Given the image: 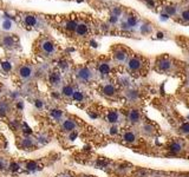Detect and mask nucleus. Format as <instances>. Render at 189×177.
Segmentation results:
<instances>
[{"instance_id":"11","label":"nucleus","mask_w":189,"mask_h":177,"mask_svg":"<svg viewBox=\"0 0 189 177\" xmlns=\"http://www.w3.org/2000/svg\"><path fill=\"white\" fill-rule=\"evenodd\" d=\"M62 128H63V130L67 131V132H72L73 130L76 129V123L72 119H65L63 124H62Z\"/></svg>"},{"instance_id":"35","label":"nucleus","mask_w":189,"mask_h":177,"mask_svg":"<svg viewBox=\"0 0 189 177\" xmlns=\"http://www.w3.org/2000/svg\"><path fill=\"white\" fill-rule=\"evenodd\" d=\"M6 168V162L4 158H0V170H4Z\"/></svg>"},{"instance_id":"21","label":"nucleus","mask_w":189,"mask_h":177,"mask_svg":"<svg viewBox=\"0 0 189 177\" xmlns=\"http://www.w3.org/2000/svg\"><path fill=\"white\" fill-rule=\"evenodd\" d=\"M123 139L127 142V143H132V142L136 141V136H135L134 132H131V131H127V132H124Z\"/></svg>"},{"instance_id":"28","label":"nucleus","mask_w":189,"mask_h":177,"mask_svg":"<svg viewBox=\"0 0 189 177\" xmlns=\"http://www.w3.org/2000/svg\"><path fill=\"white\" fill-rule=\"evenodd\" d=\"M72 98L76 100V102H82L84 99V94L82 91H75V93L72 96Z\"/></svg>"},{"instance_id":"42","label":"nucleus","mask_w":189,"mask_h":177,"mask_svg":"<svg viewBox=\"0 0 189 177\" xmlns=\"http://www.w3.org/2000/svg\"><path fill=\"white\" fill-rule=\"evenodd\" d=\"M84 177H90V176H84Z\"/></svg>"},{"instance_id":"25","label":"nucleus","mask_w":189,"mask_h":177,"mask_svg":"<svg viewBox=\"0 0 189 177\" xmlns=\"http://www.w3.org/2000/svg\"><path fill=\"white\" fill-rule=\"evenodd\" d=\"M180 18L184 23H189V8H184L180 12Z\"/></svg>"},{"instance_id":"7","label":"nucleus","mask_w":189,"mask_h":177,"mask_svg":"<svg viewBox=\"0 0 189 177\" xmlns=\"http://www.w3.org/2000/svg\"><path fill=\"white\" fill-rule=\"evenodd\" d=\"M122 26H123V29H127V30L134 29L135 26H137V18H136L135 16H132V14H130V16L127 17L125 21L122 24Z\"/></svg>"},{"instance_id":"4","label":"nucleus","mask_w":189,"mask_h":177,"mask_svg":"<svg viewBox=\"0 0 189 177\" xmlns=\"http://www.w3.org/2000/svg\"><path fill=\"white\" fill-rule=\"evenodd\" d=\"M24 24L30 27H37L40 24V19L35 14H25L24 16Z\"/></svg>"},{"instance_id":"6","label":"nucleus","mask_w":189,"mask_h":177,"mask_svg":"<svg viewBox=\"0 0 189 177\" xmlns=\"http://www.w3.org/2000/svg\"><path fill=\"white\" fill-rule=\"evenodd\" d=\"M127 65H128V69H129L130 71H134V72H136V71L141 70L142 61H141V59L137 58V57H131V58L128 60Z\"/></svg>"},{"instance_id":"3","label":"nucleus","mask_w":189,"mask_h":177,"mask_svg":"<svg viewBox=\"0 0 189 177\" xmlns=\"http://www.w3.org/2000/svg\"><path fill=\"white\" fill-rule=\"evenodd\" d=\"M76 75H77V78L83 80V82H89V80H91L92 77H94L92 71L90 70L89 67H81V69H78Z\"/></svg>"},{"instance_id":"13","label":"nucleus","mask_w":189,"mask_h":177,"mask_svg":"<svg viewBox=\"0 0 189 177\" xmlns=\"http://www.w3.org/2000/svg\"><path fill=\"white\" fill-rule=\"evenodd\" d=\"M78 21L77 20H73V19H70V20H67L66 23H65V29L67 30V31H70V32H76L77 30V26H78Z\"/></svg>"},{"instance_id":"24","label":"nucleus","mask_w":189,"mask_h":177,"mask_svg":"<svg viewBox=\"0 0 189 177\" xmlns=\"http://www.w3.org/2000/svg\"><path fill=\"white\" fill-rule=\"evenodd\" d=\"M108 120L110 123H116L118 120V112L117 111H110L108 113Z\"/></svg>"},{"instance_id":"16","label":"nucleus","mask_w":189,"mask_h":177,"mask_svg":"<svg viewBox=\"0 0 189 177\" xmlns=\"http://www.w3.org/2000/svg\"><path fill=\"white\" fill-rule=\"evenodd\" d=\"M140 118H141V115L137 110H131L129 113V120L131 123H138L140 122Z\"/></svg>"},{"instance_id":"37","label":"nucleus","mask_w":189,"mask_h":177,"mask_svg":"<svg viewBox=\"0 0 189 177\" xmlns=\"http://www.w3.org/2000/svg\"><path fill=\"white\" fill-rule=\"evenodd\" d=\"M117 131H118L117 126H112L111 129H110V134H111V135H115V134H117Z\"/></svg>"},{"instance_id":"22","label":"nucleus","mask_w":189,"mask_h":177,"mask_svg":"<svg viewBox=\"0 0 189 177\" xmlns=\"http://www.w3.org/2000/svg\"><path fill=\"white\" fill-rule=\"evenodd\" d=\"M0 66H1V69L5 72H10L12 70V67H13V65H12L10 60H1L0 61Z\"/></svg>"},{"instance_id":"5","label":"nucleus","mask_w":189,"mask_h":177,"mask_svg":"<svg viewBox=\"0 0 189 177\" xmlns=\"http://www.w3.org/2000/svg\"><path fill=\"white\" fill-rule=\"evenodd\" d=\"M128 57H129V54L127 53V51L124 50V48H117L115 52H113V58L118 63H128Z\"/></svg>"},{"instance_id":"15","label":"nucleus","mask_w":189,"mask_h":177,"mask_svg":"<svg viewBox=\"0 0 189 177\" xmlns=\"http://www.w3.org/2000/svg\"><path fill=\"white\" fill-rule=\"evenodd\" d=\"M103 92H104V94L108 96V97H111V96H113V94L116 93V88H115V86H113L112 84H106V85H104V88H103Z\"/></svg>"},{"instance_id":"38","label":"nucleus","mask_w":189,"mask_h":177,"mask_svg":"<svg viewBox=\"0 0 189 177\" xmlns=\"http://www.w3.org/2000/svg\"><path fill=\"white\" fill-rule=\"evenodd\" d=\"M145 1H147L150 6H153V7H154V5H155V1H154V0H145Z\"/></svg>"},{"instance_id":"1","label":"nucleus","mask_w":189,"mask_h":177,"mask_svg":"<svg viewBox=\"0 0 189 177\" xmlns=\"http://www.w3.org/2000/svg\"><path fill=\"white\" fill-rule=\"evenodd\" d=\"M39 47H40V51L44 54L46 56H52L53 53L56 52V45L52 40L47 39V38H44L41 39L40 43H39Z\"/></svg>"},{"instance_id":"31","label":"nucleus","mask_w":189,"mask_h":177,"mask_svg":"<svg viewBox=\"0 0 189 177\" xmlns=\"http://www.w3.org/2000/svg\"><path fill=\"white\" fill-rule=\"evenodd\" d=\"M10 170L13 171V172L18 171L19 170V164H18L17 162H11V163H10Z\"/></svg>"},{"instance_id":"14","label":"nucleus","mask_w":189,"mask_h":177,"mask_svg":"<svg viewBox=\"0 0 189 177\" xmlns=\"http://www.w3.org/2000/svg\"><path fill=\"white\" fill-rule=\"evenodd\" d=\"M1 29L4 30V31H12V30L14 29V24H13L11 19L6 18V19H4L1 21Z\"/></svg>"},{"instance_id":"43","label":"nucleus","mask_w":189,"mask_h":177,"mask_svg":"<svg viewBox=\"0 0 189 177\" xmlns=\"http://www.w3.org/2000/svg\"><path fill=\"white\" fill-rule=\"evenodd\" d=\"M188 84H189V79H188Z\"/></svg>"},{"instance_id":"34","label":"nucleus","mask_w":189,"mask_h":177,"mask_svg":"<svg viewBox=\"0 0 189 177\" xmlns=\"http://www.w3.org/2000/svg\"><path fill=\"white\" fill-rule=\"evenodd\" d=\"M35 105L37 109H41V107H43V102H41L40 99H37L35 102Z\"/></svg>"},{"instance_id":"12","label":"nucleus","mask_w":189,"mask_h":177,"mask_svg":"<svg viewBox=\"0 0 189 177\" xmlns=\"http://www.w3.org/2000/svg\"><path fill=\"white\" fill-rule=\"evenodd\" d=\"M1 43H2V45L5 47H13L16 45L14 39H13L12 35H4V37L1 38Z\"/></svg>"},{"instance_id":"41","label":"nucleus","mask_w":189,"mask_h":177,"mask_svg":"<svg viewBox=\"0 0 189 177\" xmlns=\"http://www.w3.org/2000/svg\"><path fill=\"white\" fill-rule=\"evenodd\" d=\"M182 177H189V176H182Z\"/></svg>"},{"instance_id":"23","label":"nucleus","mask_w":189,"mask_h":177,"mask_svg":"<svg viewBox=\"0 0 189 177\" xmlns=\"http://www.w3.org/2000/svg\"><path fill=\"white\" fill-rule=\"evenodd\" d=\"M21 145H23V148H25V149H30V148H32L35 145V143H33V139H32L31 137H25L23 141H21Z\"/></svg>"},{"instance_id":"19","label":"nucleus","mask_w":189,"mask_h":177,"mask_svg":"<svg viewBox=\"0 0 189 177\" xmlns=\"http://www.w3.org/2000/svg\"><path fill=\"white\" fill-rule=\"evenodd\" d=\"M48 80H50V83H51L52 85H58L59 83H60V76H59V73L52 72V73L48 76Z\"/></svg>"},{"instance_id":"32","label":"nucleus","mask_w":189,"mask_h":177,"mask_svg":"<svg viewBox=\"0 0 189 177\" xmlns=\"http://www.w3.org/2000/svg\"><path fill=\"white\" fill-rule=\"evenodd\" d=\"M121 13H122V11H121V8H119V7H113V8H112V16L119 17V16H121Z\"/></svg>"},{"instance_id":"10","label":"nucleus","mask_w":189,"mask_h":177,"mask_svg":"<svg viewBox=\"0 0 189 177\" xmlns=\"http://www.w3.org/2000/svg\"><path fill=\"white\" fill-rule=\"evenodd\" d=\"M98 71H99V73L102 76H105L108 73H110L111 65H110V63H108V61H103V63H100V64L98 65Z\"/></svg>"},{"instance_id":"33","label":"nucleus","mask_w":189,"mask_h":177,"mask_svg":"<svg viewBox=\"0 0 189 177\" xmlns=\"http://www.w3.org/2000/svg\"><path fill=\"white\" fill-rule=\"evenodd\" d=\"M150 30H151V27H150L149 25H144V24H143V26H142V32H143V33H147Z\"/></svg>"},{"instance_id":"30","label":"nucleus","mask_w":189,"mask_h":177,"mask_svg":"<svg viewBox=\"0 0 189 177\" xmlns=\"http://www.w3.org/2000/svg\"><path fill=\"white\" fill-rule=\"evenodd\" d=\"M180 131L182 132V134H189V123H183L181 126H180Z\"/></svg>"},{"instance_id":"39","label":"nucleus","mask_w":189,"mask_h":177,"mask_svg":"<svg viewBox=\"0 0 189 177\" xmlns=\"http://www.w3.org/2000/svg\"><path fill=\"white\" fill-rule=\"evenodd\" d=\"M157 37H159V38H162V37H163V33L159 32V33H157Z\"/></svg>"},{"instance_id":"9","label":"nucleus","mask_w":189,"mask_h":177,"mask_svg":"<svg viewBox=\"0 0 189 177\" xmlns=\"http://www.w3.org/2000/svg\"><path fill=\"white\" fill-rule=\"evenodd\" d=\"M89 32V25L85 23H79L78 24V26H77V30H76V35L78 37H85V35L88 34Z\"/></svg>"},{"instance_id":"20","label":"nucleus","mask_w":189,"mask_h":177,"mask_svg":"<svg viewBox=\"0 0 189 177\" xmlns=\"http://www.w3.org/2000/svg\"><path fill=\"white\" fill-rule=\"evenodd\" d=\"M164 11H165V14L167 16H176L177 14V7L175 5H169V6H165L164 7Z\"/></svg>"},{"instance_id":"36","label":"nucleus","mask_w":189,"mask_h":177,"mask_svg":"<svg viewBox=\"0 0 189 177\" xmlns=\"http://www.w3.org/2000/svg\"><path fill=\"white\" fill-rule=\"evenodd\" d=\"M117 21H118V17H116V16H111V17H110V23L116 24Z\"/></svg>"},{"instance_id":"2","label":"nucleus","mask_w":189,"mask_h":177,"mask_svg":"<svg viewBox=\"0 0 189 177\" xmlns=\"http://www.w3.org/2000/svg\"><path fill=\"white\" fill-rule=\"evenodd\" d=\"M33 67L29 64H24L21 65L19 69H18V76L20 77L23 80H29L33 77Z\"/></svg>"},{"instance_id":"8","label":"nucleus","mask_w":189,"mask_h":177,"mask_svg":"<svg viewBox=\"0 0 189 177\" xmlns=\"http://www.w3.org/2000/svg\"><path fill=\"white\" fill-rule=\"evenodd\" d=\"M157 66L161 71L167 72V71H170L173 67V61H170L169 59H161L157 61Z\"/></svg>"},{"instance_id":"17","label":"nucleus","mask_w":189,"mask_h":177,"mask_svg":"<svg viewBox=\"0 0 189 177\" xmlns=\"http://www.w3.org/2000/svg\"><path fill=\"white\" fill-rule=\"evenodd\" d=\"M10 112V105L6 102H0V117H5Z\"/></svg>"},{"instance_id":"27","label":"nucleus","mask_w":189,"mask_h":177,"mask_svg":"<svg viewBox=\"0 0 189 177\" xmlns=\"http://www.w3.org/2000/svg\"><path fill=\"white\" fill-rule=\"evenodd\" d=\"M26 169L29 171L38 170V164H37V162H35V161H30L29 163L26 164Z\"/></svg>"},{"instance_id":"26","label":"nucleus","mask_w":189,"mask_h":177,"mask_svg":"<svg viewBox=\"0 0 189 177\" xmlns=\"http://www.w3.org/2000/svg\"><path fill=\"white\" fill-rule=\"evenodd\" d=\"M181 150H182V147H181V144H180V143H177V142H174V143L170 145V151L173 153L180 152Z\"/></svg>"},{"instance_id":"29","label":"nucleus","mask_w":189,"mask_h":177,"mask_svg":"<svg viewBox=\"0 0 189 177\" xmlns=\"http://www.w3.org/2000/svg\"><path fill=\"white\" fill-rule=\"evenodd\" d=\"M62 111L60 110H57V109H53V110H51V116H52L53 118H56V119H59V118L62 117Z\"/></svg>"},{"instance_id":"18","label":"nucleus","mask_w":189,"mask_h":177,"mask_svg":"<svg viewBox=\"0 0 189 177\" xmlns=\"http://www.w3.org/2000/svg\"><path fill=\"white\" fill-rule=\"evenodd\" d=\"M75 91H76V90H73V88H72L71 85H65L64 88H62V93H63V96H65V97H72L73 93H75Z\"/></svg>"},{"instance_id":"40","label":"nucleus","mask_w":189,"mask_h":177,"mask_svg":"<svg viewBox=\"0 0 189 177\" xmlns=\"http://www.w3.org/2000/svg\"><path fill=\"white\" fill-rule=\"evenodd\" d=\"M62 177H70V176H62Z\"/></svg>"}]
</instances>
